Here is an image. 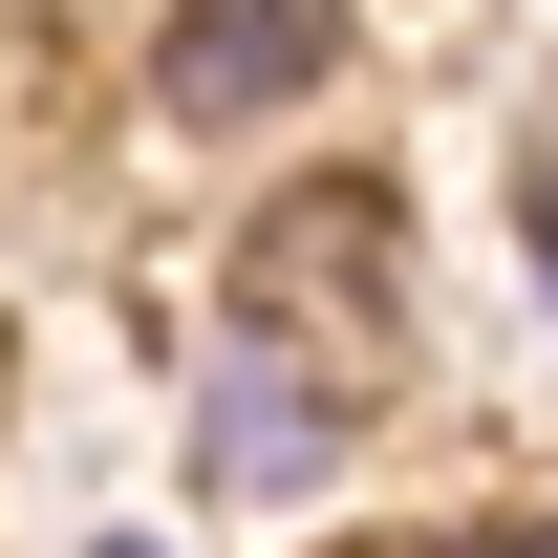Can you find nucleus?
<instances>
[{
  "instance_id": "1",
  "label": "nucleus",
  "mask_w": 558,
  "mask_h": 558,
  "mask_svg": "<svg viewBox=\"0 0 558 558\" xmlns=\"http://www.w3.org/2000/svg\"><path fill=\"white\" fill-rule=\"evenodd\" d=\"M323 65H344V0H172V22H150V86H172L194 130H236V108H301Z\"/></svg>"
},
{
  "instance_id": "2",
  "label": "nucleus",
  "mask_w": 558,
  "mask_h": 558,
  "mask_svg": "<svg viewBox=\"0 0 558 558\" xmlns=\"http://www.w3.org/2000/svg\"><path fill=\"white\" fill-rule=\"evenodd\" d=\"M323 451H344V387H323V365H279V344H236V365L194 387V473H215V494H301Z\"/></svg>"
},
{
  "instance_id": "3",
  "label": "nucleus",
  "mask_w": 558,
  "mask_h": 558,
  "mask_svg": "<svg viewBox=\"0 0 558 558\" xmlns=\"http://www.w3.org/2000/svg\"><path fill=\"white\" fill-rule=\"evenodd\" d=\"M409 558H558V515H473V537H409Z\"/></svg>"
},
{
  "instance_id": "4",
  "label": "nucleus",
  "mask_w": 558,
  "mask_h": 558,
  "mask_svg": "<svg viewBox=\"0 0 558 558\" xmlns=\"http://www.w3.org/2000/svg\"><path fill=\"white\" fill-rule=\"evenodd\" d=\"M537 301H558V172H537Z\"/></svg>"
}]
</instances>
